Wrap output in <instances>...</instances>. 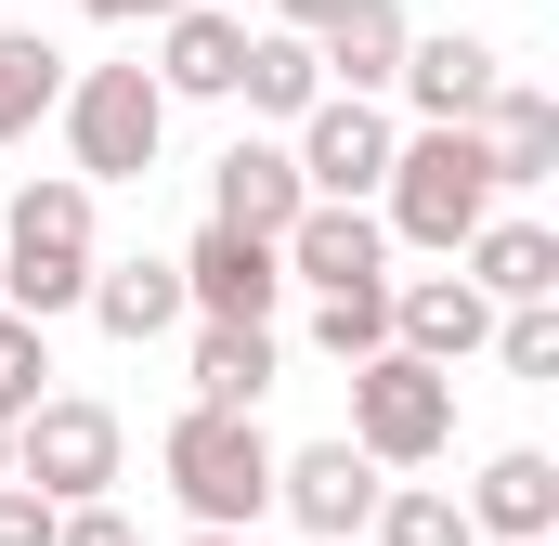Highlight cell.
Returning <instances> with one entry per match:
<instances>
[{
	"label": "cell",
	"mask_w": 559,
	"mask_h": 546,
	"mask_svg": "<svg viewBox=\"0 0 559 546\" xmlns=\"http://www.w3.org/2000/svg\"><path fill=\"white\" fill-rule=\"evenodd\" d=\"M274 261H286V286H391V222L365 209V195H299V222L274 235Z\"/></svg>",
	"instance_id": "cell-9"
},
{
	"label": "cell",
	"mask_w": 559,
	"mask_h": 546,
	"mask_svg": "<svg viewBox=\"0 0 559 546\" xmlns=\"http://www.w3.org/2000/svg\"><path fill=\"white\" fill-rule=\"evenodd\" d=\"M378 495H391V468L338 429V442H299V455H274V508L299 521V534H325V546H352L365 521H378Z\"/></svg>",
	"instance_id": "cell-8"
},
{
	"label": "cell",
	"mask_w": 559,
	"mask_h": 546,
	"mask_svg": "<svg viewBox=\"0 0 559 546\" xmlns=\"http://www.w3.org/2000/svg\"><path fill=\"white\" fill-rule=\"evenodd\" d=\"M118 468H131V429H118V404H92V391H39V404L13 416V482H39L52 508L118 495Z\"/></svg>",
	"instance_id": "cell-6"
},
{
	"label": "cell",
	"mask_w": 559,
	"mask_h": 546,
	"mask_svg": "<svg viewBox=\"0 0 559 546\" xmlns=\"http://www.w3.org/2000/svg\"><path fill=\"white\" fill-rule=\"evenodd\" d=\"M92 182L79 169H26L13 182V209H0V299L26 312V325H52V312H79V286H92Z\"/></svg>",
	"instance_id": "cell-3"
},
{
	"label": "cell",
	"mask_w": 559,
	"mask_h": 546,
	"mask_svg": "<svg viewBox=\"0 0 559 546\" xmlns=\"http://www.w3.org/2000/svg\"><path fill=\"white\" fill-rule=\"evenodd\" d=\"M235 92H248L261 118H299V105L325 92V66H312V39H299V26H248V66H235Z\"/></svg>",
	"instance_id": "cell-21"
},
{
	"label": "cell",
	"mask_w": 559,
	"mask_h": 546,
	"mask_svg": "<svg viewBox=\"0 0 559 546\" xmlns=\"http://www.w3.org/2000/svg\"><path fill=\"white\" fill-rule=\"evenodd\" d=\"M274 299H286L274 235H235V222H209V235L182 248V312H195V325H274Z\"/></svg>",
	"instance_id": "cell-10"
},
{
	"label": "cell",
	"mask_w": 559,
	"mask_h": 546,
	"mask_svg": "<svg viewBox=\"0 0 559 546\" xmlns=\"http://www.w3.org/2000/svg\"><path fill=\"white\" fill-rule=\"evenodd\" d=\"M52 546H143V534L118 521V495H79V508L52 521Z\"/></svg>",
	"instance_id": "cell-28"
},
{
	"label": "cell",
	"mask_w": 559,
	"mask_h": 546,
	"mask_svg": "<svg viewBox=\"0 0 559 546\" xmlns=\"http://www.w3.org/2000/svg\"><path fill=\"white\" fill-rule=\"evenodd\" d=\"M286 131H299L286 156H299V182H312V195H378V182H391V143H404L378 92H312Z\"/></svg>",
	"instance_id": "cell-7"
},
{
	"label": "cell",
	"mask_w": 559,
	"mask_h": 546,
	"mask_svg": "<svg viewBox=\"0 0 559 546\" xmlns=\"http://www.w3.org/2000/svg\"><path fill=\"white\" fill-rule=\"evenodd\" d=\"M235 66H248V13H235V0H182V13H156V92H169V105H222Z\"/></svg>",
	"instance_id": "cell-11"
},
{
	"label": "cell",
	"mask_w": 559,
	"mask_h": 546,
	"mask_svg": "<svg viewBox=\"0 0 559 546\" xmlns=\"http://www.w3.org/2000/svg\"><path fill=\"white\" fill-rule=\"evenodd\" d=\"M352 442H365L378 468H429V455L455 442V365L378 339V352L352 365Z\"/></svg>",
	"instance_id": "cell-4"
},
{
	"label": "cell",
	"mask_w": 559,
	"mask_h": 546,
	"mask_svg": "<svg viewBox=\"0 0 559 546\" xmlns=\"http://www.w3.org/2000/svg\"><path fill=\"white\" fill-rule=\"evenodd\" d=\"M455 261H468V286H481L495 312H508V299H559V235L547 222H481Z\"/></svg>",
	"instance_id": "cell-19"
},
{
	"label": "cell",
	"mask_w": 559,
	"mask_h": 546,
	"mask_svg": "<svg viewBox=\"0 0 559 546\" xmlns=\"http://www.w3.org/2000/svg\"><path fill=\"white\" fill-rule=\"evenodd\" d=\"M508 378H559V299H508L495 312V339H481Z\"/></svg>",
	"instance_id": "cell-25"
},
{
	"label": "cell",
	"mask_w": 559,
	"mask_h": 546,
	"mask_svg": "<svg viewBox=\"0 0 559 546\" xmlns=\"http://www.w3.org/2000/svg\"><path fill=\"white\" fill-rule=\"evenodd\" d=\"M481 546H559V534H481Z\"/></svg>",
	"instance_id": "cell-32"
},
{
	"label": "cell",
	"mask_w": 559,
	"mask_h": 546,
	"mask_svg": "<svg viewBox=\"0 0 559 546\" xmlns=\"http://www.w3.org/2000/svg\"><path fill=\"white\" fill-rule=\"evenodd\" d=\"M79 312H92L118 352H143V339H169V325H182V261H92Z\"/></svg>",
	"instance_id": "cell-16"
},
{
	"label": "cell",
	"mask_w": 559,
	"mask_h": 546,
	"mask_svg": "<svg viewBox=\"0 0 559 546\" xmlns=\"http://www.w3.org/2000/svg\"><path fill=\"white\" fill-rule=\"evenodd\" d=\"M52 521H66V508H52L39 482H13V468H0V546H52Z\"/></svg>",
	"instance_id": "cell-27"
},
{
	"label": "cell",
	"mask_w": 559,
	"mask_h": 546,
	"mask_svg": "<svg viewBox=\"0 0 559 546\" xmlns=\"http://www.w3.org/2000/svg\"><path fill=\"white\" fill-rule=\"evenodd\" d=\"M52 105H66V52L39 26H0V143H26Z\"/></svg>",
	"instance_id": "cell-20"
},
{
	"label": "cell",
	"mask_w": 559,
	"mask_h": 546,
	"mask_svg": "<svg viewBox=\"0 0 559 546\" xmlns=\"http://www.w3.org/2000/svg\"><path fill=\"white\" fill-rule=\"evenodd\" d=\"M312 39V66H325V92H391V66H404V0H338L325 26H299Z\"/></svg>",
	"instance_id": "cell-15"
},
{
	"label": "cell",
	"mask_w": 559,
	"mask_h": 546,
	"mask_svg": "<svg viewBox=\"0 0 559 546\" xmlns=\"http://www.w3.org/2000/svg\"><path fill=\"white\" fill-rule=\"evenodd\" d=\"M156 468H169V495H182L195 534H261V508H274L261 404H182V416H169V442H156Z\"/></svg>",
	"instance_id": "cell-2"
},
{
	"label": "cell",
	"mask_w": 559,
	"mask_h": 546,
	"mask_svg": "<svg viewBox=\"0 0 559 546\" xmlns=\"http://www.w3.org/2000/svg\"><path fill=\"white\" fill-rule=\"evenodd\" d=\"M481 156H495V195L559 182V105L534 79H495V92H481Z\"/></svg>",
	"instance_id": "cell-14"
},
{
	"label": "cell",
	"mask_w": 559,
	"mask_h": 546,
	"mask_svg": "<svg viewBox=\"0 0 559 546\" xmlns=\"http://www.w3.org/2000/svg\"><path fill=\"white\" fill-rule=\"evenodd\" d=\"M455 508H468V534H559V455L508 442V455H495Z\"/></svg>",
	"instance_id": "cell-18"
},
{
	"label": "cell",
	"mask_w": 559,
	"mask_h": 546,
	"mask_svg": "<svg viewBox=\"0 0 559 546\" xmlns=\"http://www.w3.org/2000/svg\"><path fill=\"white\" fill-rule=\"evenodd\" d=\"M261 13H274V26H325L338 0H261Z\"/></svg>",
	"instance_id": "cell-30"
},
{
	"label": "cell",
	"mask_w": 559,
	"mask_h": 546,
	"mask_svg": "<svg viewBox=\"0 0 559 546\" xmlns=\"http://www.w3.org/2000/svg\"><path fill=\"white\" fill-rule=\"evenodd\" d=\"M235 13H248V0H235Z\"/></svg>",
	"instance_id": "cell-34"
},
{
	"label": "cell",
	"mask_w": 559,
	"mask_h": 546,
	"mask_svg": "<svg viewBox=\"0 0 559 546\" xmlns=\"http://www.w3.org/2000/svg\"><path fill=\"white\" fill-rule=\"evenodd\" d=\"M274 391V325H195V404H261Z\"/></svg>",
	"instance_id": "cell-22"
},
{
	"label": "cell",
	"mask_w": 559,
	"mask_h": 546,
	"mask_svg": "<svg viewBox=\"0 0 559 546\" xmlns=\"http://www.w3.org/2000/svg\"><path fill=\"white\" fill-rule=\"evenodd\" d=\"M182 546H261V534H182Z\"/></svg>",
	"instance_id": "cell-31"
},
{
	"label": "cell",
	"mask_w": 559,
	"mask_h": 546,
	"mask_svg": "<svg viewBox=\"0 0 559 546\" xmlns=\"http://www.w3.org/2000/svg\"><path fill=\"white\" fill-rule=\"evenodd\" d=\"M299 195H312V182H299V156H286V143H222V169H209V222H235V235H286V222H299Z\"/></svg>",
	"instance_id": "cell-13"
},
{
	"label": "cell",
	"mask_w": 559,
	"mask_h": 546,
	"mask_svg": "<svg viewBox=\"0 0 559 546\" xmlns=\"http://www.w3.org/2000/svg\"><path fill=\"white\" fill-rule=\"evenodd\" d=\"M391 339L429 352V365H468V352L495 339V299H481L468 273H404V286H391Z\"/></svg>",
	"instance_id": "cell-12"
},
{
	"label": "cell",
	"mask_w": 559,
	"mask_h": 546,
	"mask_svg": "<svg viewBox=\"0 0 559 546\" xmlns=\"http://www.w3.org/2000/svg\"><path fill=\"white\" fill-rule=\"evenodd\" d=\"M79 13H105V26H156V13H182V0H79Z\"/></svg>",
	"instance_id": "cell-29"
},
{
	"label": "cell",
	"mask_w": 559,
	"mask_h": 546,
	"mask_svg": "<svg viewBox=\"0 0 559 546\" xmlns=\"http://www.w3.org/2000/svg\"><path fill=\"white\" fill-rule=\"evenodd\" d=\"M365 534H378V546H481V534H468V508H455L442 482H391Z\"/></svg>",
	"instance_id": "cell-23"
},
{
	"label": "cell",
	"mask_w": 559,
	"mask_h": 546,
	"mask_svg": "<svg viewBox=\"0 0 559 546\" xmlns=\"http://www.w3.org/2000/svg\"><path fill=\"white\" fill-rule=\"evenodd\" d=\"M495 79H508L495 39H404V66H391V92H404L417 118H481Z\"/></svg>",
	"instance_id": "cell-17"
},
{
	"label": "cell",
	"mask_w": 559,
	"mask_h": 546,
	"mask_svg": "<svg viewBox=\"0 0 559 546\" xmlns=\"http://www.w3.org/2000/svg\"><path fill=\"white\" fill-rule=\"evenodd\" d=\"M52 118H66L79 182H143L156 143H169V92H156V66H79Z\"/></svg>",
	"instance_id": "cell-5"
},
{
	"label": "cell",
	"mask_w": 559,
	"mask_h": 546,
	"mask_svg": "<svg viewBox=\"0 0 559 546\" xmlns=\"http://www.w3.org/2000/svg\"><path fill=\"white\" fill-rule=\"evenodd\" d=\"M0 468H13V429H0Z\"/></svg>",
	"instance_id": "cell-33"
},
{
	"label": "cell",
	"mask_w": 559,
	"mask_h": 546,
	"mask_svg": "<svg viewBox=\"0 0 559 546\" xmlns=\"http://www.w3.org/2000/svg\"><path fill=\"white\" fill-rule=\"evenodd\" d=\"M39 378H52V352H39V325H26V312L0 299V429L39 404Z\"/></svg>",
	"instance_id": "cell-26"
},
{
	"label": "cell",
	"mask_w": 559,
	"mask_h": 546,
	"mask_svg": "<svg viewBox=\"0 0 559 546\" xmlns=\"http://www.w3.org/2000/svg\"><path fill=\"white\" fill-rule=\"evenodd\" d=\"M378 339H391V286H325L312 299V352L325 365H365Z\"/></svg>",
	"instance_id": "cell-24"
},
{
	"label": "cell",
	"mask_w": 559,
	"mask_h": 546,
	"mask_svg": "<svg viewBox=\"0 0 559 546\" xmlns=\"http://www.w3.org/2000/svg\"><path fill=\"white\" fill-rule=\"evenodd\" d=\"M391 235L429 248V261H455L481 222H495V156H481V118H417V131L391 143Z\"/></svg>",
	"instance_id": "cell-1"
}]
</instances>
